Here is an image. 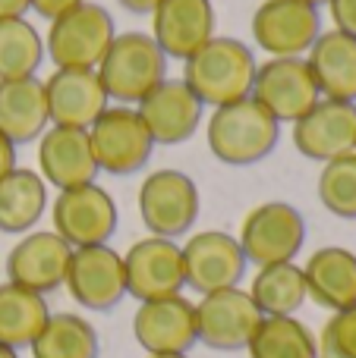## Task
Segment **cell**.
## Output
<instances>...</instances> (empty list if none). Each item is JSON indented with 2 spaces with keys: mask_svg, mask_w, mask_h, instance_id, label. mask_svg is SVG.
<instances>
[{
  "mask_svg": "<svg viewBox=\"0 0 356 358\" xmlns=\"http://www.w3.org/2000/svg\"><path fill=\"white\" fill-rule=\"evenodd\" d=\"M256 54L237 38H218L205 41L193 57L183 60L180 79L189 85V92L212 107H224L233 101H243L252 94L256 82Z\"/></svg>",
  "mask_w": 356,
  "mask_h": 358,
  "instance_id": "6da1fadb",
  "label": "cell"
},
{
  "mask_svg": "<svg viewBox=\"0 0 356 358\" xmlns=\"http://www.w3.org/2000/svg\"><path fill=\"white\" fill-rule=\"evenodd\" d=\"M205 138L212 155L227 167H252L265 161L281 142V123L259 101L243 98L214 107L205 123Z\"/></svg>",
  "mask_w": 356,
  "mask_h": 358,
  "instance_id": "7a4b0ae2",
  "label": "cell"
},
{
  "mask_svg": "<svg viewBox=\"0 0 356 358\" xmlns=\"http://www.w3.org/2000/svg\"><path fill=\"white\" fill-rule=\"evenodd\" d=\"M95 73H98L107 98L123 107H136L151 88H158L167 79V57L151 35L123 31L111 41Z\"/></svg>",
  "mask_w": 356,
  "mask_h": 358,
  "instance_id": "3957f363",
  "label": "cell"
},
{
  "mask_svg": "<svg viewBox=\"0 0 356 358\" xmlns=\"http://www.w3.org/2000/svg\"><path fill=\"white\" fill-rule=\"evenodd\" d=\"M117 38L111 13L101 3H79L50 22L44 54L57 69H98L111 41Z\"/></svg>",
  "mask_w": 356,
  "mask_h": 358,
  "instance_id": "277c9868",
  "label": "cell"
},
{
  "mask_svg": "<svg viewBox=\"0 0 356 358\" xmlns=\"http://www.w3.org/2000/svg\"><path fill=\"white\" fill-rule=\"evenodd\" d=\"M88 142L98 164V173L107 176H132L149 167L155 142L145 129L136 107L114 104L88 126Z\"/></svg>",
  "mask_w": 356,
  "mask_h": 358,
  "instance_id": "5b68a950",
  "label": "cell"
},
{
  "mask_svg": "<svg viewBox=\"0 0 356 358\" xmlns=\"http://www.w3.org/2000/svg\"><path fill=\"white\" fill-rule=\"evenodd\" d=\"M199 210V185L183 170H155L139 185V217L151 236L180 239L196 227Z\"/></svg>",
  "mask_w": 356,
  "mask_h": 358,
  "instance_id": "8992f818",
  "label": "cell"
},
{
  "mask_svg": "<svg viewBox=\"0 0 356 358\" xmlns=\"http://www.w3.org/2000/svg\"><path fill=\"white\" fill-rule=\"evenodd\" d=\"M249 264H284L306 245V217L287 201H265L243 217L237 236Z\"/></svg>",
  "mask_w": 356,
  "mask_h": 358,
  "instance_id": "52a82bcc",
  "label": "cell"
},
{
  "mask_svg": "<svg viewBox=\"0 0 356 358\" xmlns=\"http://www.w3.org/2000/svg\"><path fill=\"white\" fill-rule=\"evenodd\" d=\"M249 98L259 101L278 123H296L303 113L319 104L322 94L309 73L306 57H271L259 63Z\"/></svg>",
  "mask_w": 356,
  "mask_h": 358,
  "instance_id": "ba28073f",
  "label": "cell"
},
{
  "mask_svg": "<svg viewBox=\"0 0 356 358\" xmlns=\"http://www.w3.org/2000/svg\"><path fill=\"white\" fill-rule=\"evenodd\" d=\"M117 204L111 192L95 182L63 189L54 198V233L73 248L107 245L117 233Z\"/></svg>",
  "mask_w": 356,
  "mask_h": 358,
  "instance_id": "9c48e42d",
  "label": "cell"
},
{
  "mask_svg": "<svg viewBox=\"0 0 356 358\" xmlns=\"http://www.w3.org/2000/svg\"><path fill=\"white\" fill-rule=\"evenodd\" d=\"M322 35L319 6L303 0H262L252 13L256 48L271 57H306Z\"/></svg>",
  "mask_w": 356,
  "mask_h": 358,
  "instance_id": "30bf717a",
  "label": "cell"
},
{
  "mask_svg": "<svg viewBox=\"0 0 356 358\" xmlns=\"http://www.w3.org/2000/svg\"><path fill=\"white\" fill-rule=\"evenodd\" d=\"M180 252H183L186 286L196 289L199 296L240 286L246 264H249L237 236L224 233V229H205V233L189 236Z\"/></svg>",
  "mask_w": 356,
  "mask_h": 358,
  "instance_id": "8fae6325",
  "label": "cell"
},
{
  "mask_svg": "<svg viewBox=\"0 0 356 358\" xmlns=\"http://www.w3.org/2000/svg\"><path fill=\"white\" fill-rule=\"evenodd\" d=\"M262 311L256 308L252 296L240 286L233 289H218L202 296L196 305V330H199V343H205L214 352H237L246 349L252 340Z\"/></svg>",
  "mask_w": 356,
  "mask_h": 358,
  "instance_id": "7c38bea8",
  "label": "cell"
},
{
  "mask_svg": "<svg viewBox=\"0 0 356 358\" xmlns=\"http://www.w3.org/2000/svg\"><path fill=\"white\" fill-rule=\"evenodd\" d=\"M123 273L126 296L139 299V302L180 296V289L186 286L180 245L174 239H161V236L139 239L123 255Z\"/></svg>",
  "mask_w": 356,
  "mask_h": 358,
  "instance_id": "4fadbf2b",
  "label": "cell"
},
{
  "mask_svg": "<svg viewBox=\"0 0 356 358\" xmlns=\"http://www.w3.org/2000/svg\"><path fill=\"white\" fill-rule=\"evenodd\" d=\"M69 296L88 311H111L126 299V273L123 255L111 245H85L73 248L67 271Z\"/></svg>",
  "mask_w": 356,
  "mask_h": 358,
  "instance_id": "5bb4252c",
  "label": "cell"
},
{
  "mask_svg": "<svg viewBox=\"0 0 356 358\" xmlns=\"http://www.w3.org/2000/svg\"><path fill=\"white\" fill-rule=\"evenodd\" d=\"M132 336L149 355H186L199 343L196 305L183 296L139 302L132 315Z\"/></svg>",
  "mask_w": 356,
  "mask_h": 358,
  "instance_id": "9a60e30c",
  "label": "cell"
},
{
  "mask_svg": "<svg viewBox=\"0 0 356 358\" xmlns=\"http://www.w3.org/2000/svg\"><path fill=\"white\" fill-rule=\"evenodd\" d=\"M69 258H73V245L63 242L54 229L25 233L6 255V277L10 283L48 296L67 283Z\"/></svg>",
  "mask_w": 356,
  "mask_h": 358,
  "instance_id": "2e32d148",
  "label": "cell"
},
{
  "mask_svg": "<svg viewBox=\"0 0 356 358\" xmlns=\"http://www.w3.org/2000/svg\"><path fill=\"white\" fill-rule=\"evenodd\" d=\"M294 148L309 161L328 164L356 151V104L322 98L294 123Z\"/></svg>",
  "mask_w": 356,
  "mask_h": 358,
  "instance_id": "e0dca14e",
  "label": "cell"
},
{
  "mask_svg": "<svg viewBox=\"0 0 356 358\" xmlns=\"http://www.w3.org/2000/svg\"><path fill=\"white\" fill-rule=\"evenodd\" d=\"M145 129L155 145H180L196 136L202 126V104L183 79H164L136 104Z\"/></svg>",
  "mask_w": 356,
  "mask_h": 358,
  "instance_id": "ac0fdd59",
  "label": "cell"
},
{
  "mask_svg": "<svg viewBox=\"0 0 356 358\" xmlns=\"http://www.w3.org/2000/svg\"><path fill=\"white\" fill-rule=\"evenodd\" d=\"M38 173L57 192L95 182L98 164L92 155L88 129L73 126H48L38 138Z\"/></svg>",
  "mask_w": 356,
  "mask_h": 358,
  "instance_id": "d6986e66",
  "label": "cell"
},
{
  "mask_svg": "<svg viewBox=\"0 0 356 358\" xmlns=\"http://www.w3.org/2000/svg\"><path fill=\"white\" fill-rule=\"evenodd\" d=\"M50 126H73L88 129L101 113L111 107L104 85L95 69H57L44 79Z\"/></svg>",
  "mask_w": 356,
  "mask_h": 358,
  "instance_id": "ffe728a7",
  "label": "cell"
},
{
  "mask_svg": "<svg viewBox=\"0 0 356 358\" xmlns=\"http://www.w3.org/2000/svg\"><path fill=\"white\" fill-rule=\"evenodd\" d=\"M151 38L167 60L193 57L202 44L214 38L212 0H161L151 13Z\"/></svg>",
  "mask_w": 356,
  "mask_h": 358,
  "instance_id": "44dd1931",
  "label": "cell"
},
{
  "mask_svg": "<svg viewBox=\"0 0 356 358\" xmlns=\"http://www.w3.org/2000/svg\"><path fill=\"white\" fill-rule=\"evenodd\" d=\"M48 126V98H44V82L38 76L0 79V136L6 142H35Z\"/></svg>",
  "mask_w": 356,
  "mask_h": 358,
  "instance_id": "7402d4cb",
  "label": "cell"
},
{
  "mask_svg": "<svg viewBox=\"0 0 356 358\" xmlns=\"http://www.w3.org/2000/svg\"><path fill=\"white\" fill-rule=\"evenodd\" d=\"M306 63L322 98L356 104V38L347 31H322L306 50Z\"/></svg>",
  "mask_w": 356,
  "mask_h": 358,
  "instance_id": "603a6c76",
  "label": "cell"
},
{
  "mask_svg": "<svg viewBox=\"0 0 356 358\" xmlns=\"http://www.w3.org/2000/svg\"><path fill=\"white\" fill-rule=\"evenodd\" d=\"M303 277H306V296L331 315L356 305V255L350 248H315L306 258Z\"/></svg>",
  "mask_w": 356,
  "mask_h": 358,
  "instance_id": "cb8c5ba5",
  "label": "cell"
},
{
  "mask_svg": "<svg viewBox=\"0 0 356 358\" xmlns=\"http://www.w3.org/2000/svg\"><path fill=\"white\" fill-rule=\"evenodd\" d=\"M48 299L16 283H0V343L10 349H29L48 324Z\"/></svg>",
  "mask_w": 356,
  "mask_h": 358,
  "instance_id": "d4e9b609",
  "label": "cell"
},
{
  "mask_svg": "<svg viewBox=\"0 0 356 358\" xmlns=\"http://www.w3.org/2000/svg\"><path fill=\"white\" fill-rule=\"evenodd\" d=\"M48 210V182L35 170H13L0 182V233H29Z\"/></svg>",
  "mask_w": 356,
  "mask_h": 358,
  "instance_id": "484cf974",
  "label": "cell"
},
{
  "mask_svg": "<svg viewBox=\"0 0 356 358\" xmlns=\"http://www.w3.org/2000/svg\"><path fill=\"white\" fill-rule=\"evenodd\" d=\"M249 296L256 302V308L262 311V317H284L296 315L306 302V277L303 267L294 261L284 264H265L259 267L256 280L249 286Z\"/></svg>",
  "mask_w": 356,
  "mask_h": 358,
  "instance_id": "4316f807",
  "label": "cell"
},
{
  "mask_svg": "<svg viewBox=\"0 0 356 358\" xmlns=\"http://www.w3.org/2000/svg\"><path fill=\"white\" fill-rule=\"evenodd\" d=\"M32 358H98V330L79 315L57 311L32 343Z\"/></svg>",
  "mask_w": 356,
  "mask_h": 358,
  "instance_id": "83f0119b",
  "label": "cell"
},
{
  "mask_svg": "<svg viewBox=\"0 0 356 358\" xmlns=\"http://www.w3.org/2000/svg\"><path fill=\"white\" fill-rule=\"evenodd\" d=\"M246 352L249 358H319V340L294 315L262 317Z\"/></svg>",
  "mask_w": 356,
  "mask_h": 358,
  "instance_id": "f1b7e54d",
  "label": "cell"
},
{
  "mask_svg": "<svg viewBox=\"0 0 356 358\" xmlns=\"http://www.w3.org/2000/svg\"><path fill=\"white\" fill-rule=\"evenodd\" d=\"M44 60V41L25 16L0 19V79L35 76Z\"/></svg>",
  "mask_w": 356,
  "mask_h": 358,
  "instance_id": "f546056e",
  "label": "cell"
},
{
  "mask_svg": "<svg viewBox=\"0 0 356 358\" xmlns=\"http://www.w3.org/2000/svg\"><path fill=\"white\" fill-rule=\"evenodd\" d=\"M319 201L328 214L356 220V151L334 157L319 173Z\"/></svg>",
  "mask_w": 356,
  "mask_h": 358,
  "instance_id": "4dcf8cb0",
  "label": "cell"
},
{
  "mask_svg": "<svg viewBox=\"0 0 356 358\" xmlns=\"http://www.w3.org/2000/svg\"><path fill=\"white\" fill-rule=\"evenodd\" d=\"M319 358H356V305L328 317L319 336Z\"/></svg>",
  "mask_w": 356,
  "mask_h": 358,
  "instance_id": "1f68e13d",
  "label": "cell"
},
{
  "mask_svg": "<svg viewBox=\"0 0 356 358\" xmlns=\"http://www.w3.org/2000/svg\"><path fill=\"white\" fill-rule=\"evenodd\" d=\"M328 6H331L334 29L356 38V0H328Z\"/></svg>",
  "mask_w": 356,
  "mask_h": 358,
  "instance_id": "d6a6232c",
  "label": "cell"
},
{
  "mask_svg": "<svg viewBox=\"0 0 356 358\" xmlns=\"http://www.w3.org/2000/svg\"><path fill=\"white\" fill-rule=\"evenodd\" d=\"M79 3H85V0H29V10H35L41 19L54 22L57 16H63V13L76 10Z\"/></svg>",
  "mask_w": 356,
  "mask_h": 358,
  "instance_id": "836d02e7",
  "label": "cell"
},
{
  "mask_svg": "<svg viewBox=\"0 0 356 358\" xmlns=\"http://www.w3.org/2000/svg\"><path fill=\"white\" fill-rule=\"evenodd\" d=\"M13 170H16V145L0 136V182H4Z\"/></svg>",
  "mask_w": 356,
  "mask_h": 358,
  "instance_id": "e575fe53",
  "label": "cell"
},
{
  "mask_svg": "<svg viewBox=\"0 0 356 358\" xmlns=\"http://www.w3.org/2000/svg\"><path fill=\"white\" fill-rule=\"evenodd\" d=\"M120 6H123L126 13H136V16H151V13L158 10V3L161 0H117Z\"/></svg>",
  "mask_w": 356,
  "mask_h": 358,
  "instance_id": "d590c367",
  "label": "cell"
},
{
  "mask_svg": "<svg viewBox=\"0 0 356 358\" xmlns=\"http://www.w3.org/2000/svg\"><path fill=\"white\" fill-rule=\"evenodd\" d=\"M29 13V0H0V19H16Z\"/></svg>",
  "mask_w": 356,
  "mask_h": 358,
  "instance_id": "8d00e7d4",
  "label": "cell"
},
{
  "mask_svg": "<svg viewBox=\"0 0 356 358\" xmlns=\"http://www.w3.org/2000/svg\"><path fill=\"white\" fill-rule=\"evenodd\" d=\"M0 358H19V352H16V349H10V346H4V343H0Z\"/></svg>",
  "mask_w": 356,
  "mask_h": 358,
  "instance_id": "74e56055",
  "label": "cell"
},
{
  "mask_svg": "<svg viewBox=\"0 0 356 358\" xmlns=\"http://www.w3.org/2000/svg\"><path fill=\"white\" fill-rule=\"evenodd\" d=\"M303 3H313V6H325L328 0H303Z\"/></svg>",
  "mask_w": 356,
  "mask_h": 358,
  "instance_id": "f35d334b",
  "label": "cell"
},
{
  "mask_svg": "<svg viewBox=\"0 0 356 358\" xmlns=\"http://www.w3.org/2000/svg\"><path fill=\"white\" fill-rule=\"evenodd\" d=\"M149 358H189V355H149Z\"/></svg>",
  "mask_w": 356,
  "mask_h": 358,
  "instance_id": "ab89813d",
  "label": "cell"
}]
</instances>
